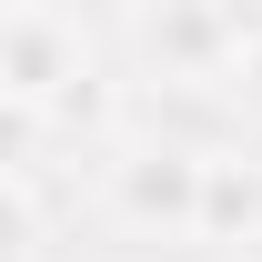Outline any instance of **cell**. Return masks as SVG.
<instances>
[{
  "instance_id": "cell-8",
  "label": "cell",
  "mask_w": 262,
  "mask_h": 262,
  "mask_svg": "<svg viewBox=\"0 0 262 262\" xmlns=\"http://www.w3.org/2000/svg\"><path fill=\"white\" fill-rule=\"evenodd\" d=\"M0 10H51V0H0Z\"/></svg>"
},
{
  "instance_id": "cell-7",
  "label": "cell",
  "mask_w": 262,
  "mask_h": 262,
  "mask_svg": "<svg viewBox=\"0 0 262 262\" xmlns=\"http://www.w3.org/2000/svg\"><path fill=\"white\" fill-rule=\"evenodd\" d=\"M212 20H222L232 51H252V61H262V0H212Z\"/></svg>"
},
{
  "instance_id": "cell-6",
  "label": "cell",
  "mask_w": 262,
  "mask_h": 262,
  "mask_svg": "<svg viewBox=\"0 0 262 262\" xmlns=\"http://www.w3.org/2000/svg\"><path fill=\"white\" fill-rule=\"evenodd\" d=\"M31 242H40L31 192H20V182H0V262H31Z\"/></svg>"
},
{
  "instance_id": "cell-5",
  "label": "cell",
  "mask_w": 262,
  "mask_h": 262,
  "mask_svg": "<svg viewBox=\"0 0 262 262\" xmlns=\"http://www.w3.org/2000/svg\"><path fill=\"white\" fill-rule=\"evenodd\" d=\"M40 151V101L0 91V182H20V162Z\"/></svg>"
},
{
  "instance_id": "cell-2",
  "label": "cell",
  "mask_w": 262,
  "mask_h": 262,
  "mask_svg": "<svg viewBox=\"0 0 262 262\" xmlns=\"http://www.w3.org/2000/svg\"><path fill=\"white\" fill-rule=\"evenodd\" d=\"M121 212L162 222V232H192L202 222V151H141V162H121Z\"/></svg>"
},
{
  "instance_id": "cell-1",
  "label": "cell",
  "mask_w": 262,
  "mask_h": 262,
  "mask_svg": "<svg viewBox=\"0 0 262 262\" xmlns=\"http://www.w3.org/2000/svg\"><path fill=\"white\" fill-rule=\"evenodd\" d=\"M81 81V51H71V31L51 20V10H0V91H20V101H51Z\"/></svg>"
},
{
  "instance_id": "cell-3",
  "label": "cell",
  "mask_w": 262,
  "mask_h": 262,
  "mask_svg": "<svg viewBox=\"0 0 262 262\" xmlns=\"http://www.w3.org/2000/svg\"><path fill=\"white\" fill-rule=\"evenodd\" d=\"M202 242H232V232H252L262 242V182L252 171H232V162H202Z\"/></svg>"
},
{
  "instance_id": "cell-4",
  "label": "cell",
  "mask_w": 262,
  "mask_h": 262,
  "mask_svg": "<svg viewBox=\"0 0 262 262\" xmlns=\"http://www.w3.org/2000/svg\"><path fill=\"white\" fill-rule=\"evenodd\" d=\"M151 51L202 61V51H232V40H222V20H212V0H182V10H151Z\"/></svg>"
}]
</instances>
